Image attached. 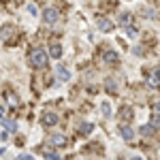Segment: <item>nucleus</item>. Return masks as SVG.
Listing matches in <instances>:
<instances>
[{
  "label": "nucleus",
  "mask_w": 160,
  "mask_h": 160,
  "mask_svg": "<svg viewBox=\"0 0 160 160\" xmlns=\"http://www.w3.org/2000/svg\"><path fill=\"white\" fill-rule=\"evenodd\" d=\"M152 126H154V128H160V115H154V118H152Z\"/></svg>",
  "instance_id": "obj_20"
},
{
  "label": "nucleus",
  "mask_w": 160,
  "mask_h": 160,
  "mask_svg": "<svg viewBox=\"0 0 160 160\" xmlns=\"http://www.w3.org/2000/svg\"><path fill=\"white\" fill-rule=\"evenodd\" d=\"M41 122H43V126L51 128V126H56V124H58V115H56V113H43Z\"/></svg>",
  "instance_id": "obj_3"
},
{
  "label": "nucleus",
  "mask_w": 160,
  "mask_h": 160,
  "mask_svg": "<svg viewBox=\"0 0 160 160\" xmlns=\"http://www.w3.org/2000/svg\"><path fill=\"white\" fill-rule=\"evenodd\" d=\"M105 88H107V92H118V90H115V81H113V79H109V81L105 83Z\"/></svg>",
  "instance_id": "obj_18"
},
{
  "label": "nucleus",
  "mask_w": 160,
  "mask_h": 160,
  "mask_svg": "<svg viewBox=\"0 0 160 160\" xmlns=\"http://www.w3.org/2000/svg\"><path fill=\"white\" fill-rule=\"evenodd\" d=\"M122 118H124V120H130V118H132V111L124 107V109H122Z\"/></svg>",
  "instance_id": "obj_19"
},
{
  "label": "nucleus",
  "mask_w": 160,
  "mask_h": 160,
  "mask_svg": "<svg viewBox=\"0 0 160 160\" xmlns=\"http://www.w3.org/2000/svg\"><path fill=\"white\" fill-rule=\"evenodd\" d=\"M19 158H22V160H32V156H30V154H22Z\"/></svg>",
  "instance_id": "obj_23"
},
{
  "label": "nucleus",
  "mask_w": 160,
  "mask_h": 160,
  "mask_svg": "<svg viewBox=\"0 0 160 160\" xmlns=\"http://www.w3.org/2000/svg\"><path fill=\"white\" fill-rule=\"evenodd\" d=\"M49 143H51V145H56V148H64L68 141H66V137H64V135H51L49 137Z\"/></svg>",
  "instance_id": "obj_5"
},
{
  "label": "nucleus",
  "mask_w": 160,
  "mask_h": 160,
  "mask_svg": "<svg viewBox=\"0 0 160 160\" xmlns=\"http://www.w3.org/2000/svg\"><path fill=\"white\" fill-rule=\"evenodd\" d=\"M145 83H148L149 88H160V77L156 75V71H154V73H152L148 79H145Z\"/></svg>",
  "instance_id": "obj_7"
},
{
  "label": "nucleus",
  "mask_w": 160,
  "mask_h": 160,
  "mask_svg": "<svg viewBox=\"0 0 160 160\" xmlns=\"http://www.w3.org/2000/svg\"><path fill=\"white\" fill-rule=\"evenodd\" d=\"M2 124H4V130H9V132H15L17 130V124L13 122V120H2Z\"/></svg>",
  "instance_id": "obj_16"
},
{
  "label": "nucleus",
  "mask_w": 160,
  "mask_h": 160,
  "mask_svg": "<svg viewBox=\"0 0 160 160\" xmlns=\"http://www.w3.org/2000/svg\"><path fill=\"white\" fill-rule=\"evenodd\" d=\"M154 107H156V111H158V113H160V100H158V102H156V105H154Z\"/></svg>",
  "instance_id": "obj_24"
},
{
  "label": "nucleus",
  "mask_w": 160,
  "mask_h": 160,
  "mask_svg": "<svg viewBox=\"0 0 160 160\" xmlns=\"http://www.w3.org/2000/svg\"><path fill=\"white\" fill-rule=\"evenodd\" d=\"M92 130H94V126H92V124H88V122H83L81 126H79V135H90Z\"/></svg>",
  "instance_id": "obj_14"
},
{
  "label": "nucleus",
  "mask_w": 160,
  "mask_h": 160,
  "mask_svg": "<svg viewBox=\"0 0 160 160\" xmlns=\"http://www.w3.org/2000/svg\"><path fill=\"white\" fill-rule=\"evenodd\" d=\"M105 60L111 62V64H115V62H118V53H115V51H105Z\"/></svg>",
  "instance_id": "obj_17"
},
{
  "label": "nucleus",
  "mask_w": 160,
  "mask_h": 160,
  "mask_svg": "<svg viewBox=\"0 0 160 160\" xmlns=\"http://www.w3.org/2000/svg\"><path fill=\"white\" fill-rule=\"evenodd\" d=\"M38 152H41L45 158H49V160H58V158H60V156H58V154H56L51 148H47V145H41V148H38Z\"/></svg>",
  "instance_id": "obj_6"
},
{
  "label": "nucleus",
  "mask_w": 160,
  "mask_h": 160,
  "mask_svg": "<svg viewBox=\"0 0 160 160\" xmlns=\"http://www.w3.org/2000/svg\"><path fill=\"white\" fill-rule=\"evenodd\" d=\"M17 34V30L13 28V26H4L2 30H0V37L4 38V41H13V37Z\"/></svg>",
  "instance_id": "obj_4"
},
{
  "label": "nucleus",
  "mask_w": 160,
  "mask_h": 160,
  "mask_svg": "<svg viewBox=\"0 0 160 160\" xmlns=\"http://www.w3.org/2000/svg\"><path fill=\"white\" fill-rule=\"evenodd\" d=\"M154 130H156V128H154L152 124H143V126L139 128V132H141V137H149V135H154Z\"/></svg>",
  "instance_id": "obj_12"
},
{
  "label": "nucleus",
  "mask_w": 160,
  "mask_h": 160,
  "mask_svg": "<svg viewBox=\"0 0 160 160\" xmlns=\"http://www.w3.org/2000/svg\"><path fill=\"white\" fill-rule=\"evenodd\" d=\"M49 53H51V58H56V60H58V58L62 56V47L58 45V43H51V47H49Z\"/></svg>",
  "instance_id": "obj_13"
},
{
  "label": "nucleus",
  "mask_w": 160,
  "mask_h": 160,
  "mask_svg": "<svg viewBox=\"0 0 160 160\" xmlns=\"http://www.w3.org/2000/svg\"><path fill=\"white\" fill-rule=\"evenodd\" d=\"M156 75H158V77H160V68H158V71H156Z\"/></svg>",
  "instance_id": "obj_25"
},
{
  "label": "nucleus",
  "mask_w": 160,
  "mask_h": 160,
  "mask_svg": "<svg viewBox=\"0 0 160 160\" xmlns=\"http://www.w3.org/2000/svg\"><path fill=\"white\" fill-rule=\"evenodd\" d=\"M120 132H122V137H124V139H126V141H132V137H135V132H132V128H130L128 124L120 128Z\"/></svg>",
  "instance_id": "obj_10"
},
{
  "label": "nucleus",
  "mask_w": 160,
  "mask_h": 160,
  "mask_svg": "<svg viewBox=\"0 0 160 160\" xmlns=\"http://www.w3.org/2000/svg\"><path fill=\"white\" fill-rule=\"evenodd\" d=\"M96 24H98V30H102V32H109L111 28H113V24H111L109 19H105V17H98Z\"/></svg>",
  "instance_id": "obj_8"
},
{
  "label": "nucleus",
  "mask_w": 160,
  "mask_h": 160,
  "mask_svg": "<svg viewBox=\"0 0 160 160\" xmlns=\"http://www.w3.org/2000/svg\"><path fill=\"white\" fill-rule=\"evenodd\" d=\"M130 24H132V15H130V13H122V15H120V26H122V28H128Z\"/></svg>",
  "instance_id": "obj_11"
},
{
  "label": "nucleus",
  "mask_w": 160,
  "mask_h": 160,
  "mask_svg": "<svg viewBox=\"0 0 160 160\" xmlns=\"http://www.w3.org/2000/svg\"><path fill=\"white\" fill-rule=\"evenodd\" d=\"M126 32H128V37H135V34H137V30L132 28V26H128V28H126Z\"/></svg>",
  "instance_id": "obj_21"
},
{
  "label": "nucleus",
  "mask_w": 160,
  "mask_h": 160,
  "mask_svg": "<svg viewBox=\"0 0 160 160\" xmlns=\"http://www.w3.org/2000/svg\"><path fill=\"white\" fill-rule=\"evenodd\" d=\"M47 60H49V56H47V51H45V49H41V47L30 49V62H32V66H37V68H45V66H47Z\"/></svg>",
  "instance_id": "obj_1"
},
{
  "label": "nucleus",
  "mask_w": 160,
  "mask_h": 160,
  "mask_svg": "<svg viewBox=\"0 0 160 160\" xmlns=\"http://www.w3.org/2000/svg\"><path fill=\"white\" fill-rule=\"evenodd\" d=\"M56 73H58V77H60L62 81H68V79H71V75H68V71H66L64 66H58V71H56Z\"/></svg>",
  "instance_id": "obj_15"
},
{
  "label": "nucleus",
  "mask_w": 160,
  "mask_h": 160,
  "mask_svg": "<svg viewBox=\"0 0 160 160\" xmlns=\"http://www.w3.org/2000/svg\"><path fill=\"white\" fill-rule=\"evenodd\" d=\"M102 113H105V115H111V107L109 105H102Z\"/></svg>",
  "instance_id": "obj_22"
},
{
  "label": "nucleus",
  "mask_w": 160,
  "mask_h": 160,
  "mask_svg": "<svg viewBox=\"0 0 160 160\" xmlns=\"http://www.w3.org/2000/svg\"><path fill=\"white\" fill-rule=\"evenodd\" d=\"M0 118H2V107H0Z\"/></svg>",
  "instance_id": "obj_26"
},
{
  "label": "nucleus",
  "mask_w": 160,
  "mask_h": 160,
  "mask_svg": "<svg viewBox=\"0 0 160 160\" xmlns=\"http://www.w3.org/2000/svg\"><path fill=\"white\" fill-rule=\"evenodd\" d=\"M19 2H22V0H19Z\"/></svg>",
  "instance_id": "obj_27"
},
{
  "label": "nucleus",
  "mask_w": 160,
  "mask_h": 160,
  "mask_svg": "<svg viewBox=\"0 0 160 160\" xmlns=\"http://www.w3.org/2000/svg\"><path fill=\"white\" fill-rule=\"evenodd\" d=\"M43 19H45L47 24H56V22L60 19V13L56 11L53 7H47V9L43 11Z\"/></svg>",
  "instance_id": "obj_2"
},
{
  "label": "nucleus",
  "mask_w": 160,
  "mask_h": 160,
  "mask_svg": "<svg viewBox=\"0 0 160 160\" xmlns=\"http://www.w3.org/2000/svg\"><path fill=\"white\" fill-rule=\"evenodd\" d=\"M4 96H7V100L11 102V109H17V107H19V98H17L13 92H7V90H4Z\"/></svg>",
  "instance_id": "obj_9"
}]
</instances>
